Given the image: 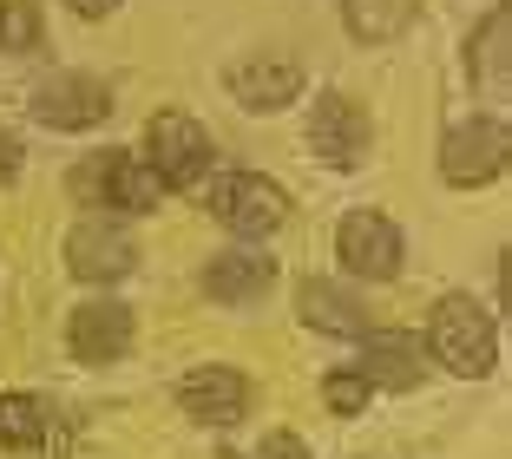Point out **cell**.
Listing matches in <instances>:
<instances>
[{"mask_svg":"<svg viewBox=\"0 0 512 459\" xmlns=\"http://www.w3.org/2000/svg\"><path fill=\"white\" fill-rule=\"evenodd\" d=\"M270 282H276V263L256 256V250H224L211 269H204V289H211L217 302H256Z\"/></svg>","mask_w":512,"mask_h":459,"instance_id":"cell-15","label":"cell"},{"mask_svg":"<svg viewBox=\"0 0 512 459\" xmlns=\"http://www.w3.org/2000/svg\"><path fill=\"white\" fill-rule=\"evenodd\" d=\"M335 256H342L355 276L388 282L394 269H401V230H394L381 210H348L342 230H335Z\"/></svg>","mask_w":512,"mask_h":459,"instance_id":"cell-9","label":"cell"},{"mask_svg":"<svg viewBox=\"0 0 512 459\" xmlns=\"http://www.w3.org/2000/svg\"><path fill=\"white\" fill-rule=\"evenodd\" d=\"M73 197L86 210H151L165 197V184H158V171H151L145 158H132V151H99V158H86L73 171Z\"/></svg>","mask_w":512,"mask_h":459,"instance_id":"cell-2","label":"cell"},{"mask_svg":"<svg viewBox=\"0 0 512 459\" xmlns=\"http://www.w3.org/2000/svg\"><path fill=\"white\" fill-rule=\"evenodd\" d=\"M211 132L197 119H184V112H158V119L145 125V164L158 171V184L165 191H191L204 171H211Z\"/></svg>","mask_w":512,"mask_h":459,"instance_id":"cell-3","label":"cell"},{"mask_svg":"<svg viewBox=\"0 0 512 459\" xmlns=\"http://www.w3.org/2000/svg\"><path fill=\"white\" fill-rule=\"evenodd\" d=\"M506 119H467L453 125L447 145H440V171H447V184H460V191H473V184H493L499 171H506Z\"/></svg>","mask_w":512,"mask_h":459,"instance_id":"cell-5","label":"cell"},{"mask_svg":"<svg viewBox=\"0 0 512 459\" xmlns=\"http://www.w3.org/2000/svg\"><path fill=\"white\" fill-rule=\"evenodd\" d=\"M322 400H329L335 414H362V400H368V374L362 368H342L322 381Z\"/></svg>","mask_w":512,"mask_h":459,"instance_id":"cell-20","label":"cell"},{"mask_svg":"<svg viewBox=\"0 0 512 459\" xmlns=\"http://www.w3.org/2000/svg\"><path fill=\"white\" fill-rule=\"evenodd\" d=\"M302 92V66L283 53H250V60L230 66V99L250 105V112H276Z\"/></svg>","mask_w":512,"mask_h":459,"instance_id":"cell-12","label":"cell"},{"mask_svg":"<svg viewBox=\"0 0 512 459\" xmlns=\"http://www.w3.org/2000/svg\"><path fill=\"white\" fill-rule=\"evenodd\" d=\"M33 46H40V7L0 0V53H33Z\"/></svg>","mask_w":512,"mask_h":459,"instance_id":"cell-19","label":"cell"},{"mask_svg":"<svg viewBox=\"0 0 512 459\" xmlns=\"http://www.w3.org/2000/svg\"><path fill=\"white\" fill-rule=\"evenodd\" d=\"M178 407L191 420L230 427V420H243V407H250V381H243L237 368H191L178 381Z\"/></svg>","mask_w":512,"mask_h":459,"instance_id":"cell-11","label":"cell"},{"mask_svg":"<svg viewBox=\"0 0 512 459\" xmlns=\"http://www.w3.org/2000/svg\"><path fill=\"white\" fill-rule=\"evenodd\" d=\"M368 387H414L427 368V348L421 335H407V328H368Z\"/></svg>","mask_w":512,"mask_h":459,"instance_id":"cell-14","label":"cell"},{"mask_svg":"<svg viewBox=\"0 0 512 459\" xmlns=\"http://www.w3.org/2000/svg\"><path fill=\"white\" fill-rule=\"evenodd\" d=\"M33 119L53 125V132H86V125H106L112 119V86L106 79H86V73H60L33 92Z\"/></svg>","mask_w":512,"mask_h":459,"instance_id":"cell-8","label":"cell"},{"mask_svg":"<svg viewBox=\"0 0 512 459\" xmlns=\"http://www.w3.org/2000/svg\"><path fill=\"white\" fill-rule=\"evenodd\" d=\"M14 171H20V138L7 132V125H0V184L14 178Z\"/></svg>","mask_w":512,"mask_h":459,"instance_id":"cell-22","label":"cell"},{"mask_svg":"<svg viewBox=\"0 0 512 459\" xmlns=\"http://www.w3.org/2000/svg\"><path fill=\"white\" fill-rule=\"evenodd\" d=\"M309 145H316L322 164L355 171V164L368 158V145H375V125H368V112L348 99V92H329V99L309 112Z\"/></svg>","mask_w":512,"mask_h":459,"instance_id":"cell-7","label":"cell"},{"mask_svg":"<svg viewBox=\"0 0 512 459\" xmlns=\"http://www.w3.org/2000/svg\"><path fill=\"white\" fill-rule=\"evenodd\" d=\"M506 33H512V14H506V7H493V14H486V27L473 33V79L486 73L493 99H506Z\"/></svg>","mask_w":512,"mask_h":459,"instance_id":"cell-18","label":"cell"},{"mask_svg":"<svg viewBox=\"0 0 512 459\" xmlns=\"http://www.w3.org/2000/svg\"><path fill=\"white\" fill-rule=\"evenodd\" d=\"M138 263V243L125 223L112 217H86L66 230V269H73L79 282H119L125 269Z\"/></svg>","mask_w":512,"mask_h":459,"instance_id":"cell-6","label":"cell"},{"mask_svg":"<svg viewBox=\"0 0 512 459\" xmlns=\"http://www.w3.org/2000/svg\"><path fill=\"white\" fill-rule=\"evenodd\" d=\"M119 0H73V14H86V20H99V14H112Z\"/></svg>","mask_w":512,"mask_h":459,"instance_id":"cell-23","label":"cell"},{"mask_svg":"<svg viewBox=\"0 0 512 459\" xmlns=\"http://www.w3.org/2000/svg\"><path fill=\"white\" fill-rule=\"evenodd\" d=\"M302 322L309 328H329V335H368V309L348 289H335V282H302Z\"/></svg>","mask_w":512,"mask_h":459,"instance_id":"cell-17","label":"cell"},{"mask_svg":"<svg viewBox=\"0 0 512 459\" xmlns=\"http://www.w3.org/2000/svg\"><path fill=\"white\" fill-rule=\"evenodd\" d=\"M66 348H73V361H86V368L119 361L125 348H132V309H119V302H79L73 322H66Z\"/></svg>","mask_w":512,"mask_h":459,"instance_id":"cell-10","label":"cell"},{"mask_svg":"<svg viewBox=\"0 0 512 459\" xmlns=\"http://www.w3.org/2000/svg\"><path fill=\"white\" fill-rule=\"evenodd\" d=\"M211 210H217L224 230H237L243 243H256L289 217V191L270 184V178H256V171H224V178L211 184Z\"/></svg>","mask_w":512,"mask_h":459,"instance_id":"cell-4","label":"cell"},{"mask_svg":"<svg viewBox=\"0 0 512 459\" xmlns=\"http://www.w3.org/2000/svg\"><path fill=\"white\" fill-rule=\"evenodd\" d=\"M427 341H434L440 368L467 374V381H480V374H493L499 361V341H493V315L480 309L473 296H447L434 309V322H427Z\"/></svg>","mask_w":512,"mask_h":459,"instance_id":"cell-1","label":"cell"},{"mask_svg":"<svg viewBox=\"0 0 512 459\" xmlns=\"http://www.w3.org/2000/svg\"><path fill=\"white\" fill-rule=\"evenodd\" d=\"M0 446L7 453H66V427L40 394H0Z\"/></svg>","mask_w":512,"mask_h":459,"instance_id":"cell-13","label":"cell"},{"mask_svg":"<svg viewBox=\"0 0 512 459\" xmlns=\"http://www.w3.org/2000/svg\"><path fill=\"white\" fill-rule=\"evenodd\" d=\"M414 14H421V0H342V20L362 46L401 40V33L414 27Z\"/></svg>","mask_w":512,"mask_h":459,"instance_id":"cell-16","label":"cell"},{"mask_svg":"<svg viewBox=\"0 0 512 459\" xmlns=\"http://www.w3.org/2000/svg\"><path fill=\"white\" fill-rule=\"evenodd\" d=\"M256 459H309V446H302L296 433H270V440L256 446Z\"/></svg>","mask_w":512,"mask_h":459,"instance_id":"cell-21","label":"cell"}]
</instances>
